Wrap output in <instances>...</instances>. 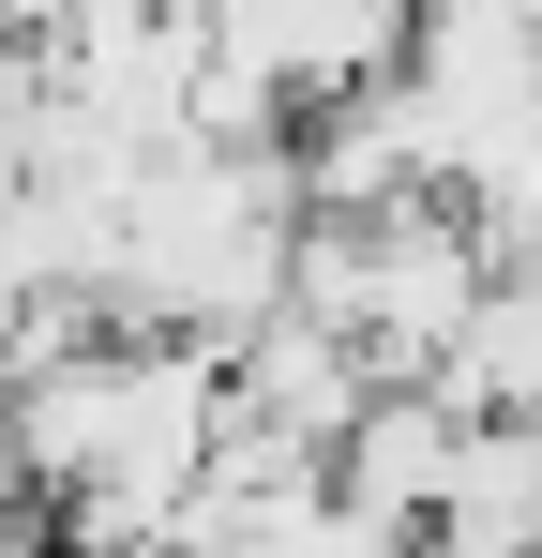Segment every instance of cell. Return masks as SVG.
Segmentation results:
<instances>
[{
	"instance_id": "6da1fadb",
	"label": "cell",
	"mask_w": 542,
	"mask_h": 558,
	"mask_svg": "<svg viewBox=\"0 0 542 558\" xmlns=\"http://www.w3.org/2000/svg\"><path fill=\"white\" fill-rule=\"evenodd\" d=\"M392 377H377V348L361 332H332V317H301V302H271L257 332L226 348V423H257V438H286V453H347L361 408H377Z\"/></svg>"
},
{
	"instance_id": "7a4b0ae2",
	"label": "cell",
	"mask_w": 542,
	"mask_h": 558,
	"mask_svg": "<svg viewBox=\"0 0 542 558\" xmlns=\"http://www.w3.org/2000/svg\"><path fill=\"white\" fill-rule=\"evenodd\" d=\"M452 468H467V408H438V392H377L361 408V438L332 453V498L347 513H377L392 544H422L452 498Z\"/></svg>"
}]
</instances>
